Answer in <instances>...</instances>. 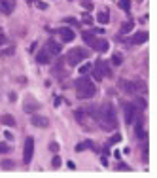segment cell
Segmentation results:
<instances>
[{"mask_svg": "<svg viewBox=\"0 0 157 178\" xmlns=\"http://www.w3.org/2000/svg\"><path fill=\"white\" fill-rule=\"evenodd\" d=\"M117 6L123 10V12H131V0H119V2H117Z\"/></svg>", "mask_w": 157, "mask_h": 178, "instance_id": "26", "label": "cell"}, {"mask_svg": "<svg viewBox=\"0 0 157 178\" xmlns=\"http://www.w3.org/2000/svg\"><path fill=\"white\" fill-rule=\"evenodd\" d=\"M82 38H83V42L87 44V46H93V44L97 42L95 30H83V32H82Z\"/></svg>", "mask_w": 157, "mask_h": 178, "instance_id": "18", "label": "cell"}, {"mask_svg": "<svg viewBox=\"0 0 157 178\" xmlns=\"http://www.w3.org/2000/svg\"><path fill=\"white\" fill-rule=\"evenodd\" d=\"M121 140V135H119V133H116V135H112L110 138H108V144H106V146H114V144H117Z\"/></svg>", "mask_w": 157, "mask_h": 178, "instance_id": "27", "label": "cell"}, {"mask_svg": "<svg viewBox=\"0 0 157 178\" xmlns=\"http://www.w3.org/2000/svg\"><path fill=\"white\" fill-rule=\"evenodd\" d=\"M97 21H98L100 25L110 23V12H108V10H102V12H98V14H97Z\"/></svg>", "mask_w": 157, "mask_h": 178, "instance_id": "20", "label": "cell"}, {"mask_svg": "<svg viewBox=\"0 0 157 178\" xmlns=\"http://www.w3.org/2000/svg\"><path fill=\"white\" fill-rule=\"evenodd\" d=\"M148 32H146V30H142V32H136V34H132L131 36V40H129V44H131V46H140V44H146V42H148Z\"/></svg>", "mask_w": 157, "mask_h": 178, "instance_id": "12", "label": "cell"}, {"mask_svg": "<svg viewBox=\"0 0 157 178\" xmlns=\"http://www.w3.org/2000/svg\"><path fill=\"white\" fill-rule=\"evenodd\" d=\"M136 104H140V108H146V101H144V99H136ZM136 104H134V106H136Z\"/></svg>", "mask_w": 157, "mask_h": 178, "instance_id": "40", "label": "cell"}, {"mask_svg": "<svg viewBox=\"0 0 157 178\" xmlns=\"http://www.w3.org/2000/svg\"><path fill=\"white\" fill-rule=\"evenodd\" d=\"M57 34L61 36V42H72V40L76 38L74 30H72L70 27H61V29L57 30Z\"/></svg>", "mask_w": 157, "mask_h": 178, "instance_id": "11", "label": "cell"}, {"mask_svg": "<svg viewBox=\"0 0 157 178\" xmlns=\"http://www.w3.org/2000/svg\"><path fill=\"white\" fill-rule=\"evenodd\" d=\"M95 51H98V53H104V51H108L110 49V44H108V40H104V38H100V40H97L93 46H91Z\"/></svg>", "mask_w": 157, "mask_h": 178, "instance_id": "17", "label": "cell"}, {"mask_svg": "<svg viewBox=\"0 0 157 178\" xmlns=\"http://www.w3.org/2000/svg\"><path fill=\"white\" fill-rule=\"evenodd\" d=\"M49 150H51V152H59V144H57V142H51V144H49Z\"/></svg>", "mask_w": 157, "mask_h": 178, "instance_id": "39", "label": "cell"}, {"mask_svg": "<svg viewBox=\"0 0 157 178\" xmlns=\"http://www.w3.org/2000/svg\"><path fill=\"white\" fill-rule=\"evenodd\" d=\"M51 165L55 167V169H59V167H61V157H59V155H55V157H53V161H51Z\"/></svg>", "mask_w": 157, "mask_h": 178, "instance_id": "34", "label": "cell"}, {"mask_svg": "<svg viewBox=\"0 0 157 178\" xmlns=\"http://www.w3.org/2000/svg\"><path fill=\"white\" fill-rule=\"evenodd\" d=\"M134 135L138 137V140H148V133H146V127H144V121L138 119L136 121V125H134Z\"/></svg>", "mask_w": 157, "mask_h": 178, "instance_id": "14", "label": "cell"}, {"mask_svg": "<svg viewBox=\"0 0 157 178\" xmlns=\"http://www.w3.org/2000/svg\"><path fill=\"white\" fill-rule=\"evenodd\" d=\"M6 44V34H4V30H2V27H0V48H2Z\"/></svg>", "mask_w": 157, "mask_h": 178, "instance_id": "36", "label": "cell"}, {"mask_svg": "<svg viewBox=\"0 0 157 178\" xmlns=\"http://www.w3.org/2000/svg\"><path fill=\"white\" fill-rule=\"evenodd\" d=\"M142 161L148 163V140H144V144H142Z\"/></svg>", "mask_w": 157, "mask_h": 178, "instance_id": "28", "label": "cell"}, {"mask_svg": "<svg viewBox=\"0 0 157 178\" xmlns=\"http://www.w3.org/2000/svg\"><path fill=\"white\" fill-rule=\"evenodd\" d=\"M53 72H55V74H63V76L66 74V72H64V61H63V59H59L57 63H55V66H53Z\"/></svg>", "mask_w": 157, "mask_h": 178, "instance_id": "23", "label": "cell"}, {"mask_svg": "<svg viewBox=\"0 0 157 178\" xmlns=\"http://www.w3.org/2000/svg\"><path fill=\"white\" fill-rule=\"evenodd\" d=\"M132 30H134V21H125L119 27V34H131Z\"/></svg>", "mask_w": 157, "mask_h": 178, "instance_id": "19", "label": "cell"}, {"mask_svg": "<svg viewBox=\"0 0 157 178\" xmlns=\"http://www.w3.org/2000/svg\"><path fill=\"white\" fill-rule=\"evenodd\" d=\"M74 87H76V97L82 99V101H85V99H93L97 95V85L89 80V78H85V76H82L80 80H76Z\"/></svg>", "mask_w": 157, "mask_h": 178, "instance_id": "2", "label": "cell"}, {"mask_svg": "<svg viewBox=\"0 0 157 178\" xmlns=\"http://www.w3.org/2000/svg\"><path fill=\"white\" fill-rule=\"evenodd\" d=\"M0 167H2L4 171H12V169H15V161H12V159H2V161H0Z\"/></svg>", "mask_w": 157, "mask_h": 178, "instance_id": "24", "label": "cell"}, {"mask_svg": "<svg viewBox=\"0 0 157 178\" xmlns=\"http://www.w3.org/2000/svg\"><path fill=\"white\" fill-rule=\"evenodd\" d=\"M36 6H38L40 10H48V4H46V2H42V0H36Z\"/></svg>", "mask_w": 157, "mask_h": 178, "instance_id": "38", "label": "cell"}, {"mask_svg": "<svg viewBox=\"0 0 157 178\" xmlns=\"http://www.w3.org/2000/svg\"><path fill=\"white\" fill-rule=\"evenodd\" d=\"M91 74H93L91 80H95V82H102L104 78H112V68H110V64H108L106 61L98 59V61H95V64H93Z\"/></svg>", "mask_w": 157, "mask_h": 178, "instance_id": "3", "label": "cell"}, {"mask_svg": "<svg viewBox=\"0 0 157 178\" xmlns=\"http://www.w3.org/2000/svg\"><path fill=\"white\" fill-rule=\"evenodd\" d=\"M0 123L8 125V127H15V118L13 116H2L0 118Z\"/></svg>", "mask_w": 157, "mask_h": 178, "instance_id": "22", "label": "cell"}, {"mask_svg": "<svg viewBox=\"0 0 157 178\" xmlns=\"http://www.w3.org/2000/svg\"><path fill=\"white\" fill-rule=\"evenodd\" d=\"M32 155H34V138L27 137L25 138V148H23V163L25 165H30Z\"/></svg>", "mask_w": 157, "mask_h": 178, "instance_id": "7", "label": "cell"}, {"mask_svg": "<svg viewBox=\"0 0 157 178\" xmlns=\"http://www.w3.org/2000/svg\"><path fill=\"white\" fill-rule=\"evenodd\" d=\"M116 169H117V171H123V172H129V171H131V167H129V165H125V163H117Z\"/></svg>", "mask_w": 157, "mask_h": 178, "instance_id": "32", "label": "cell"}, {"mask_svg": "<svg viewBox=\"0 0 157 178\" xmlns=\"http://www.w3.org/2000/svg\"><path fill=\"white\" fill-rule=\"evenodd\" d=\"M10 152H12V148L8 144H0V153H10Z\"/></svg>", "mask_w": 157, "mask_h": 178, "instance_id": "35", "label": "cell"}, {"mask_svg": "<svg viewBox=\"0 0 157 178\" xmlns=\"http://www.w3.org/2000/svg\"><path fill=\"white\" fill-rule=\"evenodd\" d=\"M93 146H95L93 140H83V142H80V144H76V152H85V150H91Z\"/></svg>", "mask_w": 157, "mask_h": 178, "instance_id": "21", "label": "cell"}, {"mask_svg": "<svg viewBox=\"0 0 157 178\" xmlns=\"http://www.w3.org/2000/svg\"><path fill=\"white\" fill-rule=\"evenodd\" d=\"M119 89L123 93H127V95H134V93H138L140 83L136 80H121L119 82Z\"/></svg>", "mask_w": 157, "mask_h": 178, "instance_id": "8", "label": "cell"}, {"mask_svg": "<svg viewBox=\"0 0 157 178\" xmlns=\"http://www.w3.org/2000/svg\"><path fill=\"white\" fill-rule=\"evenodd\" d=\"M30 123L38 127V129H48L49 127V119L46 116H38V114H30Z\"/></svg>", "mask_w": 157, "mask_h": 178, "instance_id": "9", "label": "cell"}, {"mask_svg": "<svg viewBox=\"0 0 157 178\" xmlns=\"http://www.w3.org/2000/svg\"><path fill=\"white\" fill-rule=\"evenodd\" d=\"M64 21H66L68 25H72V27H80V21H78V19H74V17H66Z\"/></svg>", "mask_w": 157, "mask_h": 178, "instance_id": "31", "label": "cell"}, {"mask_svg": "<svg viewBox=\"0 0 157 178\" xmlns=\"http://www.w3.org/2000/svg\"><path fill=\"white\" fill-rule=\"evenodd\" d=\"M23 110L27 114H34L36 110H40V103L36 101V99H32V97H27L25 103H23Z\"/></svg>", "mask_w": 157, "mask_h": 178, "instance_id": "10", "label": "cell"}, {"mask_svg": "<svg viewBox=\"0 0 157 178\" xmlns=\"http://www.w3.org/2000/svg\"><path fill=\"white\" fill-rule=\"evenodd\" d=\"M61 104H63V99L57 97V99H55V106H61Z\"/></svg>", "mask_w": 157, "mask_h": 178, "instance_id": "41", "label": "cell"}, {"mask_svg": "<svg viewBox=\"0 0 157 178\" xmlns=\"http://www.w3.org/2000/svg\"><path fill=\"white\" fill-rule=\"evenodd\" d=\"M36 63L38 64H49L51 63V53L44 48V49H40L38 53H36Z\"/></svg>", "mask_w": 157, "mask_h": 178, "instance_id": "15", "label": "cell"}, {"mask_svg": "<svg viewBox=\"0 0 157 178\" xmlns=\"http://www.w3.org/2000/svg\"><path fill=\"white\" fill-rule=\"evenodd\" d=\"M91 68H93V64H91V63L82 64V66H80V74H82V76H85V74H89V72H91Z\"/></svg>", "mask_w": 157, "mask_h": 178, "instance_id": "29", "label": "cell"}, {"mask_svg": "<svg viewBox=\"0 0 157 178\" xmlns=\"http://www.w3.org/2000/svg\"><path fill=\"white\" fill-rule=\"evenodd\" d=\"M82 6H83V8L87 10V12H89V10H93V6H95V4L91 2V0H82Z\"/></svg>", "mask_w": 157, "mask_h": 178, "instance_id": "33", "label": "cell"}, {"mask_svg": "<svg viewBox=\"0 0 157 178\" xmlns=\"http://www.w3.org/2000/svg\"><path fill=\"white\" fill-rule=\"evenodd\" d=\"M13 10H15V0H0V12L10 15V14H13Z\"/></svg>", "mask_w": 157, "mask_h": 178, "instance_id": "16", "label": "cell"}, {"mask_svg": "<svg viewBox=\"0 0 157 178\" xmlns=\"http://www.w3.org/2000/svg\"><path fill=\"white\" fill-rule=\"evenodd\" d=\"M46 49L51 53V55H59L61 51H63V46L57 42V40H53V38H49L48 42H46Z\"/></svg>", "mask_w": 157, "mask_h": 178, "instance_id": "13", "label": "cell"}, {"mask_svg": "<svg viewBox=\"0 0 157 178\" xmlns=\"http://www.w3.org/2000/svg\"><path fill=\"white\" fill-rule=\"evenodd\" d=\"M83 23H87V25H93V17L85 14V15H83Z\"/></svg>", "mask_w": 157, "mask_h": 178, "instance_id": "37", "label": "cell"}, {"mask_svg": "<svg viewBox=\"0 0 157 178\" xmlns=\"http://www.w3.org/2000/svg\"><path fill=\"white\" fill-rule=\"evenodd\" d=\"M121 108H123V119H125V123L131 125L134 119L138 116V110L132 103H127V101H121Z\"/></svg>", "mask_w": 157, "mask_h": 178, "instance_id": "6", "label": "cell"}, {"mask_svg": "<svg viewBox=\"0 0 157 178\" xmlns=\"http://www.w3.org/2000/svg\"><path fill=\"white\" fill-rule=\"evenodd\" d=\"M87 57H89V49L72 48L68 53H66V64H68V66H78V64H82Z\"/></svg>", "mask_w": 157, "mask_h": 178, "instance_id": "4", "label": "cell"}, {"mask_svg": "<svg viewBox=\"0 0 157 178\" xmlns=\"http://www.w3.org/2000/svg\"><path fill=\"white\" fill-rule=\"evenodd\" d=\"M112 64H114V66H121L123 64V55L121 53H114V55H112Z\"/></svg>", "mask_w": 157, "mask_h": 178, "instance_id": "25", "label": "cell"}, {"mask_svg": "<svg viewBox=\"0 0 157 178\" xmlns=\"http://www.w3.org/2000/svg\"><path fill=\"white\" fill-rule=\"evenodd\" d=\"M4 137H6L8 140H12V138H13V137H12V133H10V131H6V133H4Z\"/></svg>", "mask_w": 157, "mask_h": 178, "instance_id": "42", "label": "cell"}, {"mask_svg": "<svg viewBox=\"0 0 157 178\" xmlns=\"http://www.w3.org/2000/svg\"><path fill=\"white\" fill-rule=\"evenodd\" d=\"M74 118L78 119V123L82 125L83 131H93V116L89 114V110L87 108H78L76 112H74Z\"/></svg>", "mask_w": 157, "mask_h": 178, "instance_id": "5", "label": "cell"}, {"mask_svg": "<svg viewBox=\"0 0 157 178\" xmlns=\"http://www.w3.org/2000/svg\"><path fill=\"white\" fill-rule=\"evenodd\" d=\"M15 53V48H6V49H0V57L2 55H13Z\"/></svg>", "mask_w": 157, "mask_h": 178, "instance_id": "30", "label": "cell"}, {"mask_svg": "<svg viewBox=\"0 0 157 178\" xmlns=\"http://www.w3.org/2000/svg\"><path fill=\"white\" fill-rule=\"evenodd\" d=\"M27 2H29V4L32 6V4H34V2H36V0H27Z\"/></svg>", "mask_w": 157, "mask_h": 178, "instance_id": "44", "label": "cell"}, {"mask_svg": "<svg viewBox=\"0 0 157 178\" xmlns=\"http://www.w3.org/2000/svg\"><path fill=\"white\" fill-rule=\"evenodd\" d=\"M68 169H72V171L76 169V165H74V161H68Z\"/></svg>", "mask_w": 157, "mask_h": 178, "instance_id": "43", "label": "cell"}, {"mask_svg": "<svg viewBox=\"0 0 157 178\" xmlns=\"http://www.w3.org/2000/svg\"><path fill=\"white\" fill-rule=\"evenodd\" d=\"M95 119L98 121V125L102 131H116L117 129V114L112 103H104L100 106V110H97Z\"/></svg>", "mask_w": 157, "mask_h": 178, "instance_id": "1", "label": "cell"}]
</instances>
